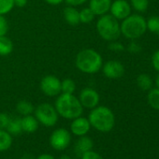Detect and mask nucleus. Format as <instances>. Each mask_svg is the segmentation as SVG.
Wrapping results in <instances>:
<instances>
[{"mask_svg":"<svg viewBox=\"0 0 159 159\" xmlns=\"http://www.w3.org/2000/svg\"><path fill=\"white\" fill-rule=\"evenodd\" d=\"M54 107L57 113L61 117L68 120H73L82 116L84 112V107L82 106L79 98L73 94L61 93L56 98Z\"/></svg>","mask_w":159,"mask_h":159,"instance_id":"obj_1","label":"nucleus"},{"mask_svg":"<svg viewBox=\"0 0 159 159\" xmlns=\"http://www.w3.org/2000/svg\"><path fill=\"white\" fill-rule=\"evenodd\" d=\"M77 68L85 74H95L98 72L103 66L102 56L94 49H84L80 51L75 58Z\"/></svg>","mask_w":159,"mask_h":159,"instance_id":"obj_2","label":"nucleus"},{"mask_svg":"<svg viewBox=\"0 0 159 159\" xmlns=\"http://www.w3.org/2000/svg\"><path fill=\"white\" fill-rule=\"evenodd\" d=\"M88 120L91 126L100 132L111 131L115 125V117L111 109L105 106H97L89 113Z\"/></svg>","mask_w":159,"mask_h":159,"instance_id":"obj_3","label":"nucleus"},{"mask_svg":"<svg viewBox=\"0 0 159 159\" xmlns=\"http://www.w3.org/2000/svg\"><path fill=\"white\" fill-rule=\"evenodd\" d=\"M121 34L128 39H136L140 38L147 31L146 20L138 14H130L123 20L120 25Z\"/></svg>","mask_w":159,"mask_h":159,"instance_id":"obj_4","label":"nucleus"},{"mask_svg":"<svg viewBox=\"0 0 159 159\" xmlns=\"http://www.w3.org/2000/svg\"><path fill=\"white\" fill-rule=\"evenodd\" d=\"M98 35L106 41L117 40L121 36L119 20L111 14H104L99 17L96 25Z\"/></svg>","mask_w":159,"mask_h":159,"instance_id":"obj_5","label":"nucleus"},{"mask_svg":"<svg viewBox=\"0 0 159 159\" xmlns=\"http://www.w3.org/2000/svg\"><path fill=\"white\" fill-rule=\"evenodd\" d=\"M35 117L39 124L51 127L56 125L59 114L54 106L50 103H41L34 110Z\"/></svg>","mask_w":159,"mask_h":159,"instance_id":"obj_6","label":"nucleus"},{"mask_svg":"<svg viewBox=\"0 0 159 159\" xmlns=\"http://www.w3.org/2000/svg\"><path fill=\"white\" fill-rule=\"evenodd\" d=\"M40 90L47 97H57L61 94V81L54 75H46L40 82Z\"/></svg>","mask_w":159,"mask_h":159,"instance_id":"obj_7","label":"nucleus"},{"mask_svg":"<svg viewBox=\"0 0 159 159\" xmlns=\"http://www.w3.org/2000/svg\"><path fill=\"white\" fill-rule=\"evenodd\" d=\"M71 140V135L66 128L55 129L50 137L51 146L57 151H63L66 149Z\"/></svg>","mask_w":159,"mask_h":159,"instance_id":"obj_8","label":"nucleus"},{"mask_svg":"<svg viewBox=\"0 0 159 159\" xmlns=\"http://www.w3.org/2000/svg\"><path fill=\"white\" fill-rule=\"evenodd\" d=\"M78 98L84 108L90 109V110L98 106L100 100L99 94L91 87H86L83 89L81 93H80Z\"/></svg>","mask_w":159,"mask_h":159,"instance_id":"obj_9","label":"nucleus"},{"mask_svg":"<svg viewBox=\"0 0 159 159\" xmlns=\"http://www.w3.org/2000/svg\"><path fill=\"white\" fill-rule=\"evenodd\" d=\"M103 74L111 80H117L124 76L125 69L124 65L118 60H110L102 66Z\"/></svg>","mask_w":159,"mask_h":159,"instance_id":"obj_10","label":"nucleus"},{"mask_svg":"<svg viewBox=\"0 0 159 159\" xmlns=\"http://www.w3.org/2000/svg\"><path fill=\"white\" fill-rule=\"evenodd\" d=\"M111 14L117 20H124L131 14V5L126 0H115L111 2Z\"/></svg>","mask_w":159,"mask_h":159,"instance_id":"obj_11","label":"nucleus"},{"mask_svg":"<svg viewBox=\"0 0 159 159\" xmlns=\"http://www.w3.org/2000/svg\"><path fill=\"white\" fill-rule=\"evenodd\" d=\"M91 128L90 122L88 118L85 117H77L72 120V123L70 125V131L79 137L85 136Z\"/></svg>","mask_w":159,"mask_h":159,"instance_id":"obj_12","label":"nucleus"},{"mask_svg":"<svg viewBox=\"0 0 159 159\" xmlns=\"http://www.w3.org/2000/svg\"><path fill=\"white\" fill-rule=\"evenodd\" d=\"M89 8L96 16H101L110 11L111 0H88Z\"/></svg>","mask_w":159,"mask_h":159,"instance_id":"obj_13","label":"nucleus"},{"mask_svg":"<svg viewBox=\"0 0 159 159\" xmlns=\"http://www.w3.org/2000/svg\"><path fill=\"white\" fill-rule=\"evenodd\" d=\"M65 21L72 26H76L81 24L80 22V11L73 6H68L64 9L63 11Z\"/></svg>","mask_w":159,"mask_h":159,"instance_id":"obj_14","label":"nucleus"},{"mask_svg":"<svg viewBox=\"0 0 159 159\" xmlns=\"http://www.w3.org/2000/svg\"><path fill=\"white\" fill-rule=\"evenodd\" d=\"M94 146V142L91 138L86 136L80 137L78 141L75 144V151L78 154H84V152L91 151Z\"/></svg>","mask_w":159,"mask_h":159,"instance_id":"obj_15","label":"nucleus"},{"mask_svg":"<svg viewBox=\"0 0 159 159\" xmlns=\"http://www.w3.org/2000/svg\"><path fill=\"white\" fill-rule=\"evenodd\" d=\"M22 127L23 131L25 133H34L39 128V121L35 116H32L31 114L24 116L22 118Z\"/></svg>","mask_w":159,"mask_h":159,"instance_id":"obj_16","label":"nucleus"},{"mask_svg":"<svg viewBox=\"0 0 159 159\" xmlns=\"http://www.w3.org/2000/svg\"><path fill=\"white\" fill-rule=\"evenodd\" d=\"M6 130L12 136H18L23 132L22 127V118L19 117H13L11 118L10 123L6 128Z\"/></svg>","mask_w":159,"mask_h":159,"instance_id":"obj_17","label":"nucleus"},{"mask_svg":"<svg viewBox=\"0 0 159 159\" xmlns=\"http://www.w3.org/2000/svg\"><path fill=\"white\" fill-rule=\"evenodd\" d=\"M137 85L142 91H149L152 87V80L150 75L146 73H141L137 77Z\"/></svg>","mask_w":159,"mask_h":159,"instance_id":"obj_18","label":"nucleus"},{"mask_svg":"<svg viewBox=\"0 0 159 159\" xmlns=\"http://www.w3.org/2000/svg\"><path fill=\"white\" fill-rule=\"evenodd\" d=\"M13 51V42L7 36L0 37V56H7Z\"/></svg>","mask_w":159,"mask_h":159,"instance_id":"obj_19","label":"nucleus"},{"mask_svg":"<svg viewBox=\"0 0 159 159\" xmlns=\"http://www.w3.org/2000/svg\"><path fill=\"white\" fill-rule=\"evenodd\" d=\"M12 144V137L6 129H0V152L7 151Z\"/></svg>","mask_w":159,"mask_h":159,"instance_id":"obj_20","label":"nucleus"},{"mask_svg":"<svg viewBox=\"0 0 159 159\" xmlns=\"http://www.w3.org/2000/svg\"><path fill=\"white\" fill-rule=\"evenodd\" d=\"M34 110H35V108L32 105V103H30L29 101H26V100H21L16 105V111H18L19 114H21L23 116L32 114L34 112Z\"/></svg>","mask_w":159,"mask_h":159,"instance_id":"obj_21","label":"nucleus"},{"mask_svg":"<svg viewBox=\"0 0 159 159\" xmlns=\"http://www.w3.org/2000/svg\"><path fill=\"white\" fill-rule=\"evenodd\" d=\"M147 100L149 105L154 109L159 111V88H152L149 90Z\"/></svg>","mask_w":159,"mask_h":159,"instance_id":"obj_22","label":"nucleus"},{"mask_svg":"<svg viewBox=\"0 0 159 159\" xmlns=\"http://www.w3.org/2000/svg\"><path fill=\"white\" fill-rule=\"evenodd\" d=\"M76 88V84L72 79L67 78L61 82V93L63 94H74Z\"/></svg>","mask_w":159,"mask_h":159,"instance_id":"obj_23","label":"nucleus"},{"mask_svg":"<svg viewBox=\"0 0 159 159\" xmlns=\"http://www.w3.org/2000/svg\"><path fill=\"white\" fill-rule=\"evenodd\" d=\"M95 17L96 15L90 8H84L82 11H80V22L82 24H90L94 21Z\"/></svg>","mask_w":159,"mask_h":159,"instance_id":"obj_24","label":"nucleus"},{"mask_svg":"<svg viewBox=\"0 0 159 159\" xmlns=\"http://www.w3.org/2000/svg\"><path fill=\"white\" fill-rule=\"evenodd\" d=\"M147 23V29L155 34L157 37H159V17L158 16H152L146 21Z\"/></svg>","mask_w":159,"mask_h":159,"instance_id":"obj_25","label":"nucleus"},{"mask_svg":"<svg viewBox=\"0 0 159 159\" xmlns=\"http://www.w3.org/2000/svg\"><path fill=\"white\" fill-rule=\"evenodd\" d=\"M130 5L138 12H145L149 7V0H130Z\"/></svg>","mask_w":159,"mask_h":159,"instance_id":"obj_26","label":"nucleus"},{"mask_svg":"<svg viewBox=\"0 0 159 159\" xmlns=\"http://www.w3.org/2000/svg\"><path fill=\"white\" fill-rule=\"evenodd\" d=\"M14 7V0H0V14H8L13 10Z\"/></svg>","mask_w":159,"mask_h":159,"instance_id":"obj_27","label":"nucleus"},{"mask_svg":"<svg viewBox=\"0 0 159 159\" xmlns=\"http://www.w3.org/2000/svg\"><path fill=\"white\" fill-rule=\"evenodd\" d=\"M9 22L4 15L0 14V37L6 36L9 31Z\"/></svg>","mask_w":159,"mask_h":159,"instance_id":"obj_28","label":"nucleus"},{"mask_svg":"<svg viewBox=\"0 0 159 159\" xmlns=\"http://www.w3.org/2000/svg\"><path fill=\"white\" fill-rule=\"evenodd\" d=\"M11 116L5 112H0V129H6L10 120H11Z\"/></svg>","mask_w":159,"mask_h":159,"instance_id":"obj_29","label":"nucleus"},{"mask_svg":"<svg viewBox=\"0 0 159 159\" xmlns=\"http://www.w3.org/2000/svg\"><path fill=\"white\" fill-rule=\"evenodd\" d=\"M108 49L112 52H121V51L125 50V46L121 42H119L117 40H113V41H110Z\"/></svg>","mask_w":159,"mask_h":159,"instance_id":"obj_30","label":"nucleus"},{"mask_svg":"<svg viewBox=\"0 0 159 159\" xmlns=\"http://www.w3.org/2000/svg\"><path fill=\"white\" fill-rule=\"evenodd\" d=\"M82 159H104L99 153L94 151H88L82 155Z\"/></svg>","mask_w":159,"mask_h":159,"instance_id":"obj_31","label":"nucleus"},{"mask_svg":"<svg viewBox=\"0 0 159 159\" xmlns=\"http://www.w3.org/2000/svg\"><path fill=\"white\" fill-rule=\"evenodd\" d=\"M127 51H128L130 53L136 54V53H139V52L141 51V47H140V45H139V43H137V42H135V41H132V42H130V43L128 44V46H127Z\"/></svg>","mask_w":159,"mask_h":159,"instance_id":"obj_32","label":"nucleus"},{"mask_svg":"<svg viewBox=\"0 0 159 159\" xmlns=\"http://www.w3.org/2000/svg\"><path fill=\"white\" fill-rule=\"evenodd\" d=\"M152 65L153 68L159 72V50L154 52L152 55Z\"/></svg>","mask_w":159,"mask_h":159,"instance_id":"obj_33","label":"nucleus"},{"mask_svg":"<svg viewBox=\"0 0 159 159\" xmlns=\"http://www.w3.org/2000/svg\"><path fill=\"white\" fill-rule=\"evenodd\" d=\"M64 1H66V3L68 4L69 6L77 7V6H81L84 4L88 0H64Z\"/></svg>","mask_w":159,"mask_h":159,"instance_id":"obj_34","label":"nucleus"},{"mask_svg":"<svg viewBox=\"0 0 159 159\" xmlns=\"http://www.w3.org/2000/svg\"><path fill=\"white\" fill-rule=\"evenodd\" d=\"M28 0H14V6L18 8H24L26 6Z\"/></svg>","mask_w":159,"mask_h":159,"instance_id":"obj_35","label":"nucleus"},{"mask_svg":"<svg viewBox=\"0 0 159 159\" xmlns=\"http://www.w3.org/2000/svg\"><path fill=\"white\" fill-rule=\"evenodd\" d=\"M44 1L50 5H52V6H57L59 4H61L64 0H44Z\"/></svg>","mask_w":159,"mask_h":159,"instance_id":"obj_36","label":"nucleus"},{"mask_svg":"<svg viewBox=\"0 0 159 159\" xmlns=\"http://www.w3.org/2000/svg\"><path fill=\"white\" fill-rule=\"evenodd\" d=\"M37 159H55L52 155L51 154H48V153H42L40 154Z\"/></svg>","mask_w":159,"mask_h":159,"instance_id":"obj_37","label":"nucleus"},{"mask_svg":"<svg viewBox=\"0 0 159 159\" xmlns=\"http://www.w3.org/2000/svg\"><path fill=\"white\" fill-rule=\"evenodd\" d=\"M155 84H156V86H157V88H159V74L157 75V77H156V80H155Z\"/></svg>","mask_w":159,"mask_h":159,"instance_id":"obj_38","label":"nucleus"},{"mask_svg":"<svg viewBox=\"0 0 159 159\" xmlns=\"http://www.w3.org/2000/svg\"><path fill=\"white\" fill-rule=\"evenodd\" d=\"M60 159H72V158L67 157V156H63V157H62V158H60Z\"/></svg>","mask_w":159,"mask_h":159,"instance_id":"obj_39","label":"nucleus"}]
</instances>
